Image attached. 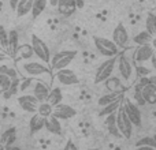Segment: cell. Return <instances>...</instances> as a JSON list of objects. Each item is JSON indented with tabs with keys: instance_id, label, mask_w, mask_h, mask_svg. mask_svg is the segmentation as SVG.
<instances>
[{
	"instance_id": "obj_30",
	"label": "cell",
	"mask_w": 156,
	"mask_h": 150,
	"mask_svg": "<svg viewBox=\"0 0 156 150\" xmlns=\"http://www.w3.org/2000/svg\"><path fill=\"white\" fill-rule=\"evenodd\" d=\"M122 100H118V101L111 102V104L103 107V109L100 111V116H108V115H111V113H115L116 111H118V108L122 105Z\"/></svg>"
},
{
	"instance_id": "obj_37",
	"label": "cell",
	"mask_w": 156,
	"mask_h": 150,
	"mask_svg": "<svg viewBox=\"0 0 156 150\" xmlns=\"http://www.w3.org/2000/svg\"><path fill=\"white\" fill-rule=\"evenodd\" d=\"M134 100L137 101V105H144L145 104V100L143 97V87L141 86H136V90H134Z\"/></svg>"
},
{
	"instance_id": "obj_43",
	"label": "cell",
	"mask_w": 156,
	"mask_h": 150,
	"mask_svg": "<svg viewBox=\"0 0 156 150\" xmlns=\"http://www.w3.org/2000/svg\"><path fill=\"white\" fill-rule=\"evenodd\" d=\"M8 57H7V55H5V52L4 51H0V63L2 62H4V60H7Z\"/></svg>"
},
{
	"instance_id": "obj_35",
	"label": "cell",
	"mask_w": 156,
	"mask_h": 150,
	"mask_svg": "<svg viewBox=\"0 0 156 150\" xmlns=\"http://www.w3.org/2000/svg\"><path fill=\"white\" fill-rule=\"evenodd\" d=\"M11 78L7 75H0V93H5L11 85Z\"/></svg>"
},
{
	"instance_id": "obj_22",
	"label": "cell",
	"mask_w": 156,
	"mask_h": 150,
	"mask_svg": "<svg viewBox=\"0 0 156 150\" xmlns=\"http://www.w3.org/2000/svg\"><path fill=\"white\" fill-rule=\"evenodd\" d=\"M143 97L145 102L148 104H156V85L155 83H149V85L143 87Z\"/></svg>"
},
{
	"instance_id": "obj_29",
	"label": "cell",
	"mask_w": 156,
	"mask_h": 150,
	"mask_svg": "<svg viewBox=\"0 0 156 150\" xmlns=\"http://www.w3.org/2000/svg\"><path fill=\"white\" fill-rule=\"evenodd\" d=\"M145 30L151 33L154 37H156V15L154 12H148L145 21Z\"/></svg>"
},
{
	"instance_id": "obj_38",
	"label": "cell",
	"mask_w": 156,
	"mask_h": 150,
	"mask_svg": "<svg viewBox=\"0 0 156 150\" xmlns=\"http://www.w3.org/2000/svg\"><path fill=\"white\" fill-rule=\"evenodd\" d=\"M136 74H137L138 78H143V77H148L149 74H151V70L147 67H143V66H137V68H136Z\"/></svg>"
},
{
	"instance_id": "obj_19",
	"label": "cell",
	"mask_w": 156,
	"mask_h": 150,
	"mask_svg": "<svg viewBox=\"0 0 156 150\" xmlns=\"http://www.w3.org/2000/svg\"><path fill=\"white\" fill-rule=\"evenodd\" d=\"M122 98H123V91H108L107 94L100 97L97 102H99L100 107H105V105L111 104V102H115Z\"/></svg>"
},
{
	"instance_id": "obj_51",
	"label": "cell",
	"mask_w": 156,
	"mask_h": 150,
	"mask_svg": "<svg viewBox=\"0 0 156 150\" xmlns=\"http://www.w3.org/2000/svg\"><path fill=\"white\" fill-rule=\"evenodd\" d=\"M0 135H2V132H0Z\"/></svg>"
},
{
	"instance_id": "obj_42",
	"label": "cell",
	"mask_w": 156,
	"mask_h": 150,
	"mask_svg": "<svg viewBox=\"0 0 156 150\" xmlns=\"http://www.w3.org/2000/svg\"><path fill=\"white\" fill-rule=\"evenodd\" d=\"M76 4H77L78 10H81V8H83V5H85V2H83V0H76Z\"/></svg>"
},
{
	"instance_id": "obj_31",
	"label": "cell",
	"mask_w": 156,
	"mask_h": 150,
	"mask_svg": "<svg viewBox=\"0 0 156 150\" xmlns=\"http://www.w3.org/2000/svg\"><path fill=\"white\" fill-rule=\"evenodd\" d=\"M19 86H21V80H19V77H18V78H14V79L11 80V85H10V87H8V90L5 91V93H3L4 98H11L12 96H15L16 91L19 90Z\"/></svg>"
},
{
	"instance_id": "obj_17",
	"label": "cell",
	"mask_w": 156,
	"mask_h": 150,
	"mask_svg": "<svg viewBox=\"0 0 156 150\" xmlns=\"http://www.w3.org/2000/svg\"><path fill=\"white\" fill-rule=\"evenodd\" d=\"M19 46V36L16 30H10L8 32V53L11 55V57L16 56V51Z\"/></svg>"
},
{
	"instance_id": "obj_12",
	"label": "cell",
	"mask_w": 156,
	"mask_h": 150,
	"mask_svg": "<svg viewBox=\"0 0 156 150\" xmlns=\"http://www.w3.org/2000/svg\"><path fill=\"white\" fill-rule=\"evenodd\" d=\"M76 115L77 111L67 104H59L56 107H54V113H52V116H55L59 120H69V119L74 118Z\"/></svg>"
},
{
	"instance_id": "obj_33",
	"label": "cell",
	"mask_w": 156,
	"mask_h": 150,
	"mask_svg": "<svg viewBox=\"0 0 156 150\" xmlns=\"http://www.w3.org/2000/svg\"><path fill=\"white\" fill-rule=\"evenodd\" d=\"M136 146H149V148L156 149V135L155 137H144L140 141H137Z\"/></svg>"
},
{
	"instance_id": "obj_1",
	"label": "cell",
	"mask_w": 156,
	"mask_h": 150,
	"mask_svg": "<svg viewBox=\"0 0 156 150\" xmlns=\"http://www.w3.org/2000/svg\"><path fill=\"white\" fill-rule=\"evenodd\" d=\"M77 56V51H60V52H56L54 56L51 57V70L52 71H59V70H63V68H67L69 64L76 59Z\"/></svg>"
},
{
	"instance_id": "obj_23",
	"label": "cell",
	"mask_w": 156,
	"mask_h": 150,
	"mask_svg": "<svg viewBox=\"0 0 156 150\" xmlns=\"http://www.w3.org/2000/svg\"><path fill=\"white\" fill-rule=\"evenodd\" d=\"M33 2L34 0H21V2L18 3V5H16V16H25L27 15L29 12H32V7H33Z\"/></svg>"
},
{
	"instance_id": "obj_24",
	"label": "cell",
	"mask_w": 156,
	"mask_h": 150,
	"mask_svg": "<svg viewBox=\"0 0 156 150\" xmlns=\"http://www.w3.org/2000/svg\"><path fill=\"white\" fill-rule=\"evenodd\" d=\"M62 100H63L62 89H60V87L51 89V91H49V96H48V98H47V102H49L52 107H56V105L62 104Z\"/></svg>"
},
{
	"instance_id": "obj_27",
	"label": "cell",
	"mask_w": 156,
	"mask_h": 150,
	"mask_svg": "<svg viewBox=\"0 0 156 150\" xmlns=\"http://www.w3.org/2000/svg\"><path fill=\"white\" fill-rule=\"evenodd\" d=\"M47 4H48V0H34L33 2V7H32V16L33 18H37L43 14V11L45 10Z\"/></svg>"
},
{
	"instance_id": "obj_45",
	"label": "cell",
	"mask_w": 156,
	"mask_h": 150,
	"mask_svg": "<svg viewBox=\"0 0 156 150\" xmlns=\"http://www.w3.org/2000/svg\"><path fill=\"white\" fill-rule=\"evenodd\" d=\"M58 2H59V0H51V2H49V3H51V5H54V7H56V5H58Z\"/></svg>"
},
{
	"instance_id": "obj_32",
	"label": "cell",
	"mask_w": 156,
	"mask_h": 150,
	"mask_svg": "<svg viewBox=\"0 0 156 150\" xmlns=\"http://www.w3.org/2000/svg\"><path fill=\"white\" fill-rule=\"evenodd\" d=\"M16 55H19V57H21V59H30V57L34 55V52H33L32 45L23 44V45H19V46H18Z\"/></svg>"
},
{
	"instance_id": "obj_4",
	"label": "cell",
	"mask_w": 156,
	"mask_h": 150,
	"mask_svg": "<svg viewBox=\"0 0 156 150\" xmlns=\"http://www.w3.org/2000/svg\"><path fill=\"white\" fill-rule=\"evenodd\" d=\"M116 124H118V130L121 132V135L125 139H130L133 135V124L129 120V118L126 116V112L123 109V105L118 108L116 111Z\"/></svg>"
},
{
	"instance_id": "obj_50",
	"label": "cell",
	"mask_w": 156,
	"mask_h": 150,
	"mask_svg": "<svg viewBox=\"0 0 156 150\" xmlns=\"http://www.w3.org/2000/svg\"><path fill=\"white\" fill-rule=\"evenodd\" d=\"M0 51H3V48H2V46H0Z\"/></svg>"
},
{
	"instance_id": "obj_26",
	"label": "cell",
	"mask_w": 156,
	"mask_h": 150,
	"mask_svg": "<svg viewBox=\"0 0 156 150\" xmlns=\"http://www.w3.org/2000/svg\"><path fill=\"white\" fill-rule=\"evenodd\" d=\"M152 40H154V36L151 33H148L147 30H144V32H140L134 36L133 43H136L137 45H147V44H151Z\"/></svg>"
},
{
	"instance_id": "obj_6",
	"label": "cell",
	"mask_w": 156,
	"mask_h": 150,
	"mask_svg": "<svg viewBox=\"0 0 156 150\" xmlns=\"http://www.w3.org/2000/svg\"><path fill=\"white\" fill-rule=\"evenodd\" d=\"M123 109L126 112V116L129 118V120L132 121V124L134 127H141L143 124V116H141V111L138 108V105L133 104L129 98L123 100Z\"/></svg>"
},
{
	"instance_id": "obj_46",
	"label": "cell",
	"mask_w": 156,
	"mask_h": 150,
	"mask_svg": "<svg viewBox=\"0 0 156 150\" xmlns=\"http://www.w3.org/2000/svg\"><path fill=\"white\" fill-rule=\"evenodd\" d=\"M151 45H152V46H154V49H155V51H156V37H154V40H152Z\"/></svg>"
},
{
	"instance_id": "obj_39",
	"label": "cell",
	"mask_w": 156,
	"mask_h": 150,
	"mask_svg": "<svg viewBox=\"0 0 156 150\" xmlns=\"http://www.w3.org/2000/svg\"><path fill=\"white\" fill-rule=\"evenodd\" d=\"M63 150H78V148L76 146V143H74L73 141H67V143L65 145Z\"/></svg>"
},
{
	"instance_id": "obj_47",
	"label": "cell",
	"mask_w": 156,
	"mask_h": 150,
	"mask_svg": "<svg viewBox=\"0 0 156 150\" xmlns=\"http://www.w3.org/2000/svg\"><path fill=\"white\" fill-rule=\"evenodd\" d=\"M5 150H21V149L14 148V146H8V148H5Z\"/></svg>"
},
{
	"instance_id": "obj_48",
	"label": "cell",
	"mask_w": 156,
	"mask_h": 150,
	"mask_svg": "<svg viewBox=\"0 0 156 150\" xmlns=\"http://www.w3.org/2000/svg\"><path fill=\"white\" fill-rule=\"evenodd\" d=\"M0 150H5V146L3 143H0Z\"/></svg>"
},
{
	"instance_id": "obj_49",
	"label": "cell",
	"mask_w": 156,
	"mask_h": 150,
	"mask_svg": "<svg viewBox=\"0 0 156 150\" xmlns=\"http://www.w3.org/2000/svg\"><path fill=\"white\" fill-rule=\"evenodd\" d=\"M86 150H99V149H86Z\"/></svg>"
},
{
	"instance_id": "obj_14",
	"label": "cell",
	"mask_w": 156,
	"mask_h": 150,
	"mask_svg": "<svg viewBox=\"0 0 156 150\" xmlns=\"http://www.w3.org/2000/svg\"><path fill=\"white\" fill-rule=\"evenodd\" d=\"M49 86L44 82H36L34 83V87H33V96L37 98L38 102H45L47 98L49 96Z\"/></svg>"
},
{
	"instance_id": "obj_44",
	"label": "cell",
	"mask_w": 156,
	"mask_h": 150,
	"mask_svg": "<svg viewBox=\"0 0 156 150\" xmlns=\"http://www.w3.org/2000/svg\"><path fill=\"white\" fill-rule=\"evenodd\" d=\"M151 63H152V66H154V68L156 70V51L154 52V55H152V57H151Z\"/></svg>"
},
{
	"instance_id": "obj_5",
	"label": "cell",
	"mask_w": 156,
	"mask_h": 150,
	"mask_svg": "<svg viewBox=\"0 0 156 150\" xmlns=\"http://www.w3.org/2000/svg\"><path fill=\"white\" fill-rule=\"evenodd\" d=\"M30 45H32L34 55L43 63L48 64V63L51 62V52H49L48 45H47V44L44 43L40 37H38V36H36V34L32 36V44H30Z\"/></svg>"
},
{
	"instance_id": "obj_7",
	"label": "cell",
	"mask_w": 156,
	"mask_h": 150,
	"mask_svg": "<svg viewBox=\"0 0 156 150\" xmlns=\"http://www.w3.org/2000/svg\"><path fill=\"white\" fill-rule=\"evenodd\" d=\"M22 71L30 78L40 77L44 74H49V68L47 67L45 63L40 62H27L22 64Z\"/></svg>"
},
{
	"instance_id": "obj_10",
	"label": "cell",
	"mask_w": 156,
	"mask_h": 150,
	"mask_svg": "<svg viewBox=\"0 0 156 150\" xmlns=\"http://www.w3.org/2000/svg\"><path fill=\"white\" fill-rule=\"evenodd\" d=\"M112 41L118 48H123L129 41V33H127L126 27L123 23H118L112 32Z\"/></svg>"
},
{
	"instance_id": "obj_21",
	"label": "cell",
	"mask_w": 156,
	"mask_h": 150,
	"mask_svg": "<svg viewBox=\"0 0 156 150\" xmlns=\"http://www.w3.org/2000/svg\"><path fill=\"white\" fill-rule=\"evenodd\" d=\"M44 128L54 135H62V124H60L59 119H56L55 116H51V118L47 119Z\"/></svg>"
},
{
	"instance_id": "obj_28",
	"label": "cell",
	"mask_w": 156,
	"mask_h": 150,
	"mask_svg": "<svg viewBox=\"0 0 156 150\" xmlns=\"http://www.w3.org/2000/svg\"><path fill=\"white\" fill-rule=\"evenodd\" d=\"M37 113L40 116H43V118L48 119L52 116V113H54V107H52L49 102H40L38 104V108H37Z\"/></svg>"
},
{
	"instance_id": "obj_9",
	"label": "cell",
	"mask_w": 156,
	"mask_h": 150,
	"mask_svg": "<svg viewBox=\"0 0 156 150\" xmlns=\"http://www.w3.org/2000/svg\"><path fill=\"white\" fill-rule=\"evenodd\" d=\"M18 104L25 112H29V113H37V108L40 102L37 101L34 96H30V94H23V96L18 97Z\"/></svg>"
},
{
	"instance_id": "obj_11",
	"label": "cell",
	"mask_w": 156,
	"mask_h": 150,
	"mask_svg": "<svg viewBox=\"0 0 156 150\" xmlns=\"http://www.w3.org/2000/svg\"><path fill=\"white\" fill-rule=\"evenodd\" d=\"M56 79L59 80V83H62L65 86L78 85V82H80L76 73L73 70H70V68H63V70L56 71Z\"/></svg>"
},
{
	"instance_id": "obj_36",
	"label": "cell",
	"mask_w": 156,
	"mask_h": 150,
	"mask_svg": "<svg viewBox=\"0 0 156 150\" xmlns=\"http://www.w3.org/2000/svg\"><path fill=\"white\" fill-rule=\"evenodd\" d=\"M0 75H7V77L11 78V79L18 78L16 71L12 70V68H10V67H7V66H0Z\"/></svg>"
},
{
	"instance_id": "obj_20",
	"label": "cell",
	"mask_w": 156,
	"mask_h": 150,
	"mask_svg": "<svg viewBox=\"0 0 156 150\" xmlns=\"http://www.w3.org/2000/svg\"><path fill=\"white\" fill-rule=\"evenodd\" d=\"M105 127H107L108 132H110L112 137H116V138L122 137L118 130V124H116V112L105 116Z\"/></svg>"
},
{
	"instance_id": "obj_41",
	"label": "cell",
	"mask_w": 156,
	"mask_h": 150,
	"mask_svg": "<svg viewBox=\"0 0 156 150\" xmlns=\"http://www.w3.org/2000/svg\"><path fill=\"white\" fill-rule=\"evenodd\" d=\"M134 150H156L155 148H149V146H136Z\"/></svg>"
},
{
	"instance_id": "obj_18",
	"label": "cell",
	"mask_w": 156,
	"mask_h": 150,
	"mask_svg": "<svg viewBox=\"0 0 156 150\" xmlns=\"http://www.w3.org/2000/svg\"><path fill=\"white\" fill-rule=\"evenodd\" d=\"M16 141V130L14 127H10V128L4 130L0 135V143L8 148V146H12L14 142Z\"/></svg>"
},
{
	"instance_id": "obj_8",
	"label": "cell",
	"mask_w": 156,
	"mask_h": 150,
	"mask_svg": "<svg viewBox=\"0 0 156 150\" xmlns=\"http://www.w3.org/2000/svg\"><path fill=\"white\" fill-rule=\"evenodd\" d=\"M116 66H118V71L121 74L122 79L123 80H129L133 75V64L126 55H119L116 59Z\"/></svg>"
},
{
	"instance_id": "obj_25",
	"label": "cell",
	"mask_w": 156,
	"mask_h": 150,
	"mask_svg": "<svg viewBox=\"0 0 156 150\" xmlns=\"http://www.w3.org/2000/svg\"><path fill=\"white\" fill-rule=\"evenodd\" d=\"M104 85L108 91H123V89H122V82H121V78L119 77L111 75L104 82Z\"/></svg>"
},
{
	"instance_id": "obj_3",
	"label": "cell",
	"mask_w": 156,
	"mask_h": 150,
	"mask_svg": "<svg viewBox=\"0 0 156 150\" xmlns=\"http://www.w3.org/2000/svg\"><path fill=\"white\" fill-rule=\"evenodd\" d=\"M116 59H118V56L108 57L107 60H104V62L97 67L96 74H94V83L105 82V80L112 75L114 70H115V66H116Z\"/></svg>"
},
{
	"instance_id": "obj_13",
	"label": "cell",
	"mask_w": 156,
	"mask_h": 150,
	"mask_svg": "<svg viewBox=\"0 0 156 150\" xmlns=\"http://www.w3.org/2000/svg\"><path fill=\"white\" fill-rule=\"evenodd\" d=\"M154 52H155V49L151 44H147V45H138L137 49L134 51V62L136 63L148 62V60H151Z\"/></svg>"
},
{
	"instance_id": "obj_16",
	"label": "cell",
	"mask_w": 156,
	"mask_h": 150,
	"mask_svg": "<svg viewBox=\"0 0 156 150\" xmlns=\"http://www.w3.org/2000/svg\"><path fill=\"white\" fill-rule=\"evenodd\" d=\"M45 121H47L45 118L40 116L38 113H34V115L32 116V119H30V121H29L30 134L34 135V134H37L38 131H41V130L45 127Z\"/></svg>"
},
{
	"instance_id": "obj_40",
	"label": "cell",
	"mask_w": 156,
	"mask_h": 150,
	"mask_svg": "<svg viewBox=\"0 0 156 150\" xmlns=\"http://www.w3.org/2000/svg\"><path fill=\"white\" fill-rule=\"evenodd\" d=\"M19 2H21V0H10V7L12 8V10H16V5H18Z\"/></svg>"
},
{
	"instance_id": "obj_15",
	"label": "cell",
	"mask_w": 156,
	"mask_h": 150,
	"mask_svg": "<svg viewBox=\"0 0 156 150\" xmlns=\"http://www.w3.org/2000/svg\"><path fill=\"white\" fill-rule=\"evenodd\" d=\"M58 11L65 16H70L78 10L76 0H59L58 2Z\"/></svg>"
},
{
	"instance_id": "obj_2",
	"label": "cell",
	"mask_w": 156,
	"mask_h": 150,
	"mask_svg": "<svg viewBox=\"0 0 156 150\" xmlns=\"http://www.w3.org/2000/svg\"><path fill=\"white\" fill-rule=\"evenodd\" d=\"M93 44L96 46L97 52L103 56H107V57H114V56H118V51L119 48L115 45L112 40H108L105 37H99V36H94L93 37Z\"/></svg>"
},
{
	"instance_id": "obj_34",
	"label": "cell",
	"mask_w": 156,
	"mask_h": 150,
	"mask_svg": "<svg viewBox=\"0 0 156 150\" xmlns=\"http://www.w3.org/2000/svg\"><path fill=\"white\" fill-rule=\"evenodd\" d=\"M0 46L4 52L8 49V32L3 26H0Z\"/></svg>"
}]
</instances>
